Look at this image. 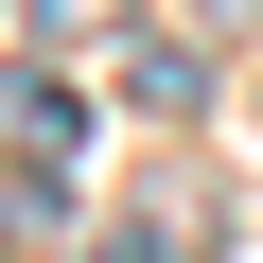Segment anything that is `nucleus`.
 <instances>
[{"label": "nucleus", "instance_id": "f257e3e1", "mask_svg": "<svg viewBox=\"0 0 263 263\" xmlns=\"http://www.w3.org/2000/svg\"><path fill=\"white\" fill-rule=\"evenodd\" d=\"M0 123H18V141H35V158H70V123H88V105H70L53 70H18V88H0Z\"/></svg>", "mask_w": 263, "mask_h": 263}, {"label": "nucleus", "instance_id": "f03ea898", "mask_svg": "<svg viewBox=\"0 0 263 263\" xmlns=\"http://www.w3.org/2000/svg\"><path fill=\"white\" fill-rule=\"evenodd\" d=\"M105 18H123V0H35V35H53V53H88Z\"/></svg>", "mask_w": 263, "mask_h": 263}, {"label": "nucleus", "instance_id": "7ed1b4c3", "mask_svg": "<svg viewBox=\"0 0 263 263\" xmlns=\"http://www.w3.org/2000/svg\"><path fill=\"white\" fill-rule=\"evenodd\" d=\"M88 263H176V228H105V246H88Z\"/></svg>", "mask_w": 263, "mask_h": 263}]
</instances>
